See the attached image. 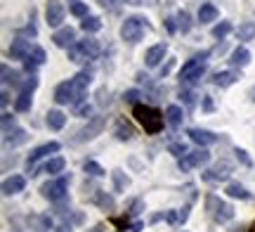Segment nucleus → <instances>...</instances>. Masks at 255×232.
<instances>
[{
    "instance_id": "f257e3e1",
    "label": "nucleus",
    "mask_w": 255,
    "mask_h": 232,
    "mask_svg": "<svg viewBox=\"0 0 255 232\" xmlns=\"http://www.w3.org/2000/svg\"><path fill=\"white\" fill-rule=\"evenodd\" d=\"M90 81H92V76L88 74V71H81V74H76L73 78L59 83L57 85V90H55V102L57 104H76V102H81L83 97H85V90H88Z\"/></svg>"
},
{
    "instance_id": "f03ea898",
    "label": "nucleus",
    "mask_w": 255,
    "mask_h": 232,
    "mask_svg": "<svg viewBox=\"0 0 255 232\" xmlns=\"http://www.w3.org/2000/svg\"><path fill=\"white\" fill-rule=\"evenodd\" d=\"M149 31H151L149 19L139 17V14H132V17H128L126 21H123L121 36H123V40H128V43H139V40L144 38V33H149Z\"/></svg>"
},
{
    "instance_id": "7ed1b4c3",
    "label": "nucleus",
    "mask_w": 255,
    "mask_h": 232,
    "mask_svg": "<svg viewBox=\"0 0 255 232\" xmlns=\"http://www.w3.org/2000/svg\"><path fill=\"white\" fill-rule=\"evenodd\" d=\"M135 116L142 123V128L149 135H156L158 130L163 128V114L154 109V107H146V104H135Z\"/></svg>"
},
{
    "instance_id": "20e7f679",
    "label": "nucleus",
    "mask_w": 255,
    "mask_h": 232,
    "mask_svg": "<svg viewBox=\"0 0 255 232\" xmlns=\"http://www.w3.org/2000/svg\"><path fill=\"white\" fill-rule=\"evenodd\" d=\"M100 52V43L95 38H85V40H78L69 47V59L71 62H90V59H97Z\"/></svg>"
},
{
    "instance_id": "39448f33",
    "label": "nucleus",
    "mask_w": 255,
    "mask_h": 232,
    "mask_svg": "<svg viewBox=\"0 0 255 232\" xmlns=\"http://www.w3.org/2000/svg\"><path fill=\"white\" fill-rule=\"evenodd\" d=\"M206 209H208V214L213 216L218 223H229V221L234 218V209H232L229 204H225V202L215 195L206 197Z\"/></svg>"
},
{
    "instance_id": "423d86ee",
    "label": "nucleus",
    "mask_w": 255,
    "mask_h": 232,
    "mask_svg": "<svg viewBox=\"0 0 255 232\" xmlns=\"http://www.w3.org/2000/svg\"><path fill=\"white\" fill-rule=\"evenodd\" d=\"M206 59H208V52L194 55L189 62L182 66V71H180V78H182V81H187V83H191V81L201 78V74L206 71Z\"/></svg>"
},
{
    "instance_id": "0eeeda50",
    "label": "nucleus",
    "mask_w": 255,
    "mask_h": 232,
    "mask_svg": "<svg viewBox=\"0 0 255 232\" xmlns=\"http://www.w3.org/2000/svg\"><path fill=\"white\" fill-rule=\"evenodd\" d=\"M66 190H69V178H57V180H50L47 185H43V195L50 199V202H59V199H64L66 197Z\"/></svg>"
},
{
    "instance_id": "6e6552de",
    "label": "nucleus",
    "mask_w": 255,
    "mask_h": 232,
    "mask_svg": "<svg viewBox=\"0 0 255 232\" xmlns=\"http://www.w3.org/2000/svg\"><path fill=\"white\" fill-rule=\"evenodd\" d=\"M208 161H210V154L206 149H194V152H187V154L180 159V168H182V171H191V168L203 166V164H208Z\"/></svg>"
},
{
    "instance_id": "1a4fd4ad",
    "label": "nucleus",
    "mask_w": 255,
    "mask_h": 232,
    "mask_svg": "<svg viewBox=\"0 0 255 232\" xmlns=\"http://www.w3.org/2000/svg\"><path fill=\"white\" fill-rule=\"evenodd\" d=\"M64 5L59 0H47V7H45V21L47 26H62L64 21Z\"/></svg>"
},
{
    "instance_id": "9d476101",
    "label": "nucleus",
    "mask_w": 255,
    "mask_h": 232,
    "mask_svg": "<svg viewBox=\"0 0 255 232\" xmlns=\"http://www.w3.org/2000/svg\"><path fill=\"white\" fill-rule=\"evenodd\" d=\"M55 152H59V142H45V145H40V147H36L33 152H31V154H28V159H26L28 171H33V166H36V161H38V159L47 157V154H55Z\"/></svg>"
},
{
    "instance_id": "9b49d317",
    "label": "nucleus",
    "mask_w": 255,
    "mask_h": 232,
    "mask_svg": "<svg viewBox=\"0 0 255 232\" xmlns=\"http://www.w3.org/2000/svg\"><path fill=\"white\" fill-rule=\"evenodd\" d=\"M229 173H232V164H229V161H220L215 168L206 171V173H203V178H206V180H210V183H218V180H227Z\"/></svg>"
},
{
    "instance_id": "f8f14e48",
    "label": "nucleus",
    "mask_w": 255,
    "mask_h": 232,
    "mask_svg": "<svg viewBox=\"0 0 255 232\" xmlns=\"http://www.w3.org/2000/svg\"><path fill=\"white\" fill-rule=\"evenodd\" d=\"M102 128H104V116H95V119L85 126V128L78 133V142H83V140H90V138H95V135H100L102 133Z\"/></svg>"
},
{
    "instance_id": "ddd939ff",
    "label": "nucleus",
    "mask_w": 255,
    "mask_h": 232,
    "mask_svg": "<svg viewBox=\"0 0 255 232\" xmlns=\"http://www.w3.org/2000/svg\"><path fill=\"white\" fill-rule=\"evenodd\" d=\"M165 52H168V45H165V43L151 45L149 50H146V55H144L146 66H158V64H161V59L165 57Z\"/></svg>"
},
{
    "instance_id": "4468645a",
    "label": "nucleus",
    "mask_w": 255,
    "mask_h": 232,
    "mask_svg": "<svg viewBox=\"0 0 255 232\" xmlns=\"http://www.w3.org/2000/svg\"><path fill=\"white\" fill-rule=\"evenodd\" d=\"M31 55V43L24 40V38H17V40H12V45H9V57L12 59H26Z\"/></svg>"
},
{
    "instance_id": "2eb2a0df",
    "label": "nucleus",
    "mask_w": 255,
    "mask_h": 232,
    "mask_svg": "<svg viewBox=\"0 0 255 232\" xmlns=\"http://www.w3.org/2000/svg\"><path fill=\"white\" fill-rule=\"evenodd\" d=\"M52 40H55L57 47H71L73 40H76V31H73L71 26H64V28H59V31H55Z\"/></svg>"
},
{
    "instance_id": "dca6fc26",
    "label": "nucleus",
    "mask_w": 255,
    "mask_h": 232,
    "mask_svg": "<svg viewBox=\"0 0 255 232\" xmlns=\"http://www.w3.org/2000/svg\"><path fill=\"white\" fill-rule=\"evenodd\" d=\"M26 187V178L24 176H12L7 178L5 183H2V195H17V192H21Z\"/></svg>"
},
{
    "instance_id": "f3484780",
    "label": "nucleus",
    "mask_w": 255,
    "mask_h": 232,
    "mask_svg": "<svg viewBox=\"0 0 255 232\" xmlns=\"http://www.w3.org/2000/svg\"><path fill=\"white\" fill-rule=\"evenodd\" d=\"M43 62H45V50H43V47H33V52L24 59V66H26L28 74H33L38 66L43 64Z\"/></svg>"
},
{
    "instance_id": "a211bd4d",
    "label": "nucleus",
    "mask_w": 255,
    "mask_h": 232,
    "mask_svg": "<svg viewBox=\"0 0 255 232\" xmlns=\"http://www.w3.org/2000/svg\"><path fill=\"white\" fill-rule=\"evenodd\" d=\"M189 138L196 142V145H201V147H206V145H213L215 140H218V135H213L210 130H201V128H191L189 130Z\"/></svg>"
},
{
    "instance_id": "6ab92c4d",
    "label": "nucleus",
    "mask_w": 255,
    "mask_h": 232,
    "mask_svg": "<svg viewBox=\"0 0 255 232\" xmlns=\"http://www.w3.org/2000/svg\"><path fill=\"white\" fill-rule=\"evenodd\" d=\"M218 19V7L213 2H203L199 7V21L201 24H208V21H215Z\"/></svg>"
},
{
    "instance_id": "aec40b11",
    "label": "nucleus",
    "mask_w": 255,
    "mask_h": 232,
    "mask_svg": "<svg viewBox=\"0 0 255 232\" xmlns=\"http://www.w3.org/2000/svg\"><path fill=\"white\" fill-rule=\"evenodd\" d=\"M237 81H239L237 71H220V74H215V78H213V83L220 85V88H229V85L237 83Z\"/></svg>"
},
{
    "instance_id": "412c9836",
    "label": "nucleus",
    "mask_w": 255,
    "mask_h": 232,
    "mask_svg": "<svg viewBox=\"0 0 255 232\" xmlns=\"http://www.w3.org/2000/svg\"><path fill=\"white\" fill-rule=\"evenodd\" d=\"M165 119H168V123H170L173 128H177V126L182 123V119H184L182 107H177V104H170V107L165 109Z\"/></svg>"
},
{
    "instance_id": "4be33fe9",
    "label": "nucleus",
    "mask_w": 255,
    "mask_h": 232,
    "mask_svg": "<svg viewBox=\"0 0 255 232\" xmlns=\"http://www.w3.org/2000/svg\"><path fill=\"white\" fill-rule=\"evenodd\" d=\"M64 123H66V116H64L59 109H52V112L47 114V126H50L52 130H62Z\"/></svg>"
},
{
    "instance_id": "5701e85b",
    "label": "nucleus",
    "mask_w": 255,
    "mask_h": 232,
    "mask_svg": "<svg viewBox=\"0 0 255 232\" xmlns=\"http://www.w3.org/2000/svg\"><path fill=\"white\" fill-rule=\"evenodd\" d=\"M234 66H246L251 62V52H248L246 47H237L234 52H232V59H229Z\"/></svg>"
},
{
    "instance_id": "b1692460",
    "label": "nucleus",
    "mask_w": 255,
    "mask_h": 232,
    "mask_svg": "<svg viewBox=\"0 0 255 232\" xmlns=\"http://www.w3.org/2000/svg\"><path fill=\"white\" fill-rule=\"evenodd\" d=\"M237 38L239 40H253L255 38V24L253 21H244V24L237 28Z\"/></svg>"
},
{
    "instance_id": "393cba45",
    "label": "nucleus",
    "mask_w": 255,
    "mask_h": 232,
    "mask_svg": "<svg viewBox=\"0 0 255 232\" xmlns=\"http://www.w3.org/2000/svg\"><path fill=\"white\" fill-rule=\"evenodd\" d=\"M64 166H66V161H64L62 157H55V159H50L45 166H43V171L45 173H50V176H57V173H62Z\"/></svg>"
},
{
    "instance_id": "a878e982",
    "label": "nucleus",
    "mask_w": 255,
    "mask_h": 232,
    "mask_svg": "<svg viewBox=\"0 0 255 232\" xmlns=\"http://www.w3.org/2000/svg\"><path fill=\"white\" fill-rule=\"evenodd\" d=\"M26 140H28L26 130H21V128H17L14 133H5V142L7 145H24Z\"/></svg>"
},
{
    "instance_id": "bb28decb",
    "label": "nucleus",
    "mask_w": 255,
    "mask_h": 232,
    "mask_svg": "<svg viewBox=\"0 0 255 232\" xmlns=\"http://www.w3.org/2000/svg\"><path fill=\"white\" fill-rule=\"evenodd\" d=\"M81 28L85 31V33H95V31H100L102 28V19L100 17H85L83 19Z\"/></svg>"
},
{
    "instance_id": "cd10ccee",
    "label": "nucleus",
    "mask_w": 255,
    "mask_h": 232,
    "mask_svg": "<svg viewBox=\"0 0 255 232\" xmlns=\"http://www.w3.org/2000/svg\"><path fill=\"white\" fill-rule=\"evenodd\" d=\"M227 195L234 197V199H251V195L246 192V187L239 185V183H232V185L227 187Z\"/></svg>"
},
{
    "instance_id": "c85d7f7f",
    "label": "nucleus",
    "mask_w": 255,
    "mask_h": 232,
    "mask_svg": "<svg viewBox=\"0 0 255 232\" xmlns=\"http://www.w3.org/2000/svg\"><path fill=\"white\" fill-rule=\"evenodd\" d=\"M14 109H17V112H28V109H31V93H19Z\"/></svg>"
},
{
    "instance_id": "c756f323",
    "label": "nucleus",
    "mask_w": 255,
    "mask_h": 232,
    "mask_svg": "<svg viewBox=\"0 0 255 232\" xmlns=\"http://www.w3.org/2000/svg\"><path fill=\"white\" fill-rule=\"evenodd\" d=\"M71 14H76V17H90L88 14V2H81V0H73L71 2Z\"/></svg>"
},
{
    "instance_id": "7c9ffc66",
    "label": "nucleus",
    "mask_w": 255,
    "mask_h": 232,
    "mask_svg": "<svg viewBox=\"0 0 255 232\" xmlns=\"http://www.w3.org/2000/svg\"><path fill=\"white\" fill-rule=\"evenodd\" d=\"M177 24H180V31H182V33H189V31H191L189 12H180V14H177Z\"/></svg>"
},
{
    "instance_id": "2f4dec72",
    "label": "nucleus",
    "mask_w": 255,
    "mask_h": 232,
    "mask_svg": "<svg viewBox=\"0 0 255 232\" xmlns=\"http://www.w3.org/2000/svg\"><path fill=\"white\" fill-rule=\"evenodd\" d=\"M85 173H90V176H95V178H102L107 171H104L97 161H85Z\"/></svg>"
},
{
    "instance_id": "473e14b6",
    "label": "nucleus",
    "mask_w": 255,
    "mask_h": 232,
    "mask_svg": "<svg viewBox=\"0 0 255 232\" xmlns=\"http://www.w3.org/2000/svg\"><path fill=\"white\" fill-rule=\"evenodd\" d=\"M95 204H100L102 209H114V199H111L109 195H104V192H97V195H95Z\"/></svg>"
},
{
    "instance_id": "72a5a7b5",
    "label": "nucleus",
    "mask_w": 255,
    "mask_h": 232,
    "mask_svg": "<svg viewBox=\"0 0 255 232\" xmlns=\"http://www.w3.org/2000/svg\"><path fill=\"white\" fill-rule=\"evenodd\" d=\"M116 138H119V140H130V138H132V128H130L128 123H123V121H121L119 126H116Z\"/></svg>"
},
{
    "instance_id": "f704fd0d",
    "label": "nucleus",
    "mask_w": 255,
    "mask_h": 232,
    "mask_svg": "<svg viewBox=\"0 0 255 232\" xmlns=\"http://www.w3.org/2000/svg\"><path fill=\"white\" fill-rule=\"evenodd\" d=\"M229 31H232V21H220L218 26L213 28V36H215V38H225Z\"/></svg>"
},
{
    "instance_id": "c9c22d12",
    "label": "nucleus",
    "mask_w": 255,
    "mask_h": 232,
    "mask_svg": "<svg viewBox=\"0 0 255 232\" xmlns=\"http://www.w3.org/2000/svg\"><path fill=\"white\" fill-rule=\"evenodd\" d=\"M2 81H5V83H14V85H17L19 83V74H17V71H9V66L2 64Z\"/></svg>"
},
{
    "instance_id": "e433bc0d",
    "label": "nucleus",
    "mask_w": 255,
    "mask_h": 232,
    "mask_svg": "<svg viewBox=\"0 0 255 232\" xmlns=\"http://www.w3.org/2000/svg\"><path fill=\"white\" fill-rule=\"evenodd\" d=\"M111 176H114V185H116V190H123V187H128V176L123 173V171H114Z\"/></svg>"
},
{
    "instance_id": "4c0bfd02",
    "label": "nucleus",
    "mask_w": 255,
    "mask_h": 232,
    "mask_svg": "<svg viewBox=\"0 0 255 232\" xmlns=\"http://www.w3.org/2000/svg\"><path fill=\"white\" fill-rule=\"evenodd\" d=\"M36 85H38V78L33 74L28 76L26 81H24V83H21V93H33V90H36Z\"/></svg>"
},
{
    "instance_id": "58836bf2",
    "label": "nucleus",
    "mask_w": 255,
    "mask_h": 232,
    "mask_svg": "<svg viewBox=\"0 0 255 232\" xmlns=\"http://www.w3.org/2000/svg\"><path fill=\"white\" fill-rule=\"evenodd\" d=\"M168 149L173 152L175 157H180V159H182L184 154H187V147H184L182 142H173V145H168Z\"/></svg>"
},
{
    "instance_id": "ea45409f",
    "label": "nucleus",
    "mask_w": 255,
    "mask_h": 232,
    "mask_svg": "<svg viewBox=\"0 0 255 232\" xmlns=\"http://www.w3.org/2000/svg\"><path fill=\"white\" fill-rule=\"evenodd\" d=\"M121 2H126V5H149V7H151L158 0H121Z\"/></svg>"
},
{
    "instance_id": "a19ab883",
    "label": "nucleus",
    "mask_w": 255,
    "mask_h": 232,
    "mask_svg": "<svg viewBox=\"0 0 255 232\" xmlns=\"http://www.w3.org/2000/svg\"><path fill=\"white\" fill-rule=\"evenodd\" d=\"M123 97H126V102H135L137 97H139V93H137V90H128Z\"/></svg>"
},
{
    "instance_id": "79ce46f5",
    "label": "nucleus",
    "mask_w": 255,
    "mask_h": 232,
    "mask_svg": "<svg viewBox=\"0 0 255 232\" xmlns=\"http://www.w3.org/2000/svg\"><path fill=\"white\" fill-rule=\"evenodd\" d=\"M237 159H241V161H244L246 166H251V159L246 157V152H244V149H237Z\"/></svg>"
},
{
    "instance_id": "37998d69",
    "label": "nucleus",
    "mask_w": 255,
    "mask_h": 232,
    "mask_svg": "<svg viewBox=\"0 0 255 232\" xmlns=\"http://www.w3.org/2000/svg\"><path fill=\"white\" fill-rule=\"evenodd\" d=\"M165 218H168V223H177V221H180V216L175 214V211H168V214H165Z\"/></svg>"
},
{
    "instance_id": "c03bdc74",
    "label": "nucleus",
    "mask_w": 255,
    "mask_h": 232,
    "mask_svg": "<svg viewBox=\"0 0 255 232\" xmlns=\"http://www.w3.org/2000/svg\"><path fill=\"white\" fill-rule=\"evenodd\" d=\"M104 7H116V5H121V0H100Z\"/></svg>"
},
{
    "instance_id": "a18cd8bd",
    "label": "nucleus",
    "mask_w": 255,
    "mask_h": 232,
    "mask_svg": "<svg viewBox=\"0 0 255 232\" xmlns=\"http://www.w3.org/2000/svg\"><path fill=\"white\" fill-rule=\"evenodd\" d=\"M165 28L173 33V31H175V19H165Z\"/></svg>"
},
{
    "instance_id": "49530a36",
    "label": "nucleus",
    "mask_w": 255,
    "mask_h": 232,
    "mask_svg": "<svg viewBox=\"0 0 255 232\" xmlns=\"http://www.w3.org/2000/svg\"><path fill=\"white\" fill-rule=\"evenodd\" d=\"M59 232H71V228H66V225H62V228H59Z\"/></svg>"
},
{
    "instance_id": "de8ad7c7",
    "label": "nucleus",
    "mask_w": 255,
    "mask_h": 232,
    "mask_svg": "<svg viewBox=\"0 0 255 232\" xmlns=\"http://www.w3.org/2000/svg\"><path fill=\"white\" fill-rule=\"evenodd\" d=\"M248 232H255V223H253V225H251V230H248Z\"/></svg>"
},
{
    "instance_id": "09e8293b",
    "label": "nucleus",
    "mask_w": 255,
    "mask_h": 232,
    "mask_svg": "<svg viewBox=\"0 0 255 232\" xmlns=\"http://www.w3.org/2000/svg\"><path fill=\"white\" fill-rule=\"evenodd\" d=\"M253 95H255V88H253ZM253 100H255V97H253Z\"/></svg>"
}]
</instances>
